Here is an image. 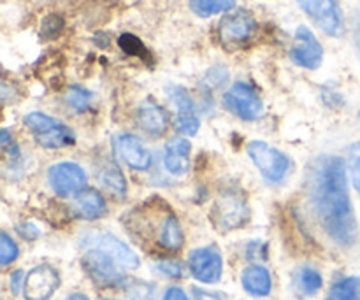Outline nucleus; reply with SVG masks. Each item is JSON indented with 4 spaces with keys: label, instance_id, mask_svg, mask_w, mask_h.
I'll return each instance as SVG.
<instances>
[{
    "label": "nucleus",
    "instance_id": "7",
    "mask_svg": "<svg viewBox=\"0 0 360 300\" xmlns=\"http://www.w3.org/2000/svg\"><path fill=\"white\" fill-rule=\"evenodd\" d=\"M250 213L245 199L236 192H225L213 207V220L221 232L234 230L248 221Z\"/></svg>",
    "mask_w": 360,
    "mask_h": 300
},
{
    "label": "nucleus",
    "instance_id": "19",
    "mask_svg": "<svg viewBox=\"0 0 360 300\" xmlns=\"http://www.w3.org/2000/svg\"><path fill=\"white\" fill-rule=\"evenodd\" d=\"M158 246L162 249H165V252H178L183 246L181 225H179L174 213H171L165 218L164 227H162L160 232V239H158Z\"/></svg>",
    "mask_w": 360,
    "mask_h": 300
},
{
    "label": "nucleus",
    "instance_id": "33",
    "mask_svg": "<svg viewBox=\"0 0 360 300\" xmlns=\"http://www.w3.org/2000/svg\"><path fill=\"white\" fill-rule=\"evenodd\" d=\"M207 81L213 83L214 86L225 83V81H227V70L221 69V67H214V69L210 70V74H207Z\"/></svg>",
    "mask_w": 360,
    "mask_h": 300
},
{
    "label": "nucleus",
    "instance_id": "18",
    "mask_svg": "<svg viewBox=\"0 0 360 300\" xmlns=\"http://www.w3.org/2000/svg\"><path fill=\"white\" fill-rule=\"evenodd\" d=\"M241 281L243 288L253 297H266V295L271 294V288H273L269 270L262 266H250L243 273Z\"/></svg>",
    "mask_w": 360,
    "mask_h": 300
},
{
    "label": "nucleus",
    "instance_id": "40",
    "mask_svg": "<svg viewBox=\"0 0 360 300\" xmlns=\"http://www.w3.org/2000/svg\"><path fill=\"white\" fill-rule=\"evenodd\" d=\"M65 300H88V297L83 294H74V295H69Z\"/></svg>",
    "mask_w": 360,
    "mask_h": 300
},
{
    "label": "nucleus",
    "instance_id": "6",
    "mask_svg": "<svg viewBox=\"0 0 360 300\" xmlns=\"http://www.w3.org/2000/svg\"><path fill=\"white\" fill-rule=\"evenodd\" d=\"M306 14L330 37H340L345 32V20L336 0H297Z\"/></svg>",
    "mask_w": 360,
    "mask_h": 300
},
{
    "label": "nucleus",
    "instance_id": "3",
    "mask_svg": "<svg viewBox=\"0 0 360 300\" xmlns=\"http://www.w3.org/2000/svg\"><path fill=\"white\" fill-rule=\"evenodd\" d=\"M248 155L257 165L262 176L273 183L283 181L287 172L290 171V160L285 153H281L276 148L262 143V141H253L248 144Z\"/></svg>",
    "mask_w": 360,
    "mask_h": 300
},
{
    "label": "nucleus",
    "instance_id": "26",
    "mask_svg": "<svg viewBox=\"0 0 360 300\" xmlns=\"http://www.w3.org/2000/svg\"><path fill=\"white\" fill-rule=\"evenodd\" d=\"M102 181H104V185L108 186V188H111L112 192H116L118 195H123V193H125V178H123L120 169L115 167V165H111V167H108L102 172Z\"/></svg>",
    "mask_w": 360,
    "mask_h": 300
},
{
    "label": "nucleus",
    "instance_id": "4",
    "mask_svg": "<svg viewBox=\"0 0 360 300\" xmlns=\"http://www.w3.org/2000/svg\"><path fill=\"white\" fill-rule=\"evenodd\" d=\"M83 267L88 276L102 287H122V285H125V270L98 249L86 248V253L83 256Z\"/></svg>",
    "mask_w": 360,
    "mask_h": 300
},
{
    "label": "nucleus",
    "instance_id": "17",
    "mask_svg": "<svg viewBox=\"0 0 360 300\" xmlns=\"http://www.w3.org/2000/svg\"><path fill=\"white\" fill-rule=\"evenodd\" d=\"M74 211L84 220H98L105 214L104 197L94 188H83L74 195Z\"/></svg>",
    "mask_w": 360,
    "mask_h": 300
},
{
    "label": "nucleus",
    "instance_id": "29",
    "mask_svg": "<svg viewBox=\"0 0 360 300\" xmlns=\"http://www.w3.org/2000/svg\"><path fill=\"white\" fill-rule=\"evenodd\" d=\"M62 30H63V20L62 16H58V14H49V16H46L44 20H42L41 37L46 39V41L58 37Z\"/></svg>",
    "mask_w": 360,
    "mask_h": 300
},
{
    "label": "nucleus",
    "instance_id": "2",
    "mask_svg": "<svg viewBox=\"0 0 360 300\" xmlns=\"http://www.w3.org/2000/svg\"><path fill=\"white\" fill-rule=\"evenodd\" d=\"M25 125L28 126L32 136L42 148L58 150V148L74 144V133L70 132L69 126L44 112H30L25 118Z\"/></svg>",
    "mask_w": 360,
    "mask_h": 300
},
{
    "label": "nucleus",
    "instance_id": "37",
    "mask_svg": "<svg viewBox=\"0 0 360 300\" xmlns=\"http://www.w3.org/2000/svg\"><path fill=\"white\" fill-rule=\"evenodd\" d=\"M354 42H355V49H357L359 56H360V14L355 18V25H354Z\"/></svg>",
    "mask_w": 360,
    "mask_h": 300
},
{
    "label": "nucleus",
    "instance_id": "28",
    "mask_svg": "<svg viewBox=\"0 0 360 300\" xmlns=\"http://www.w3.org/2000/svg\"><path fill=\"white\" fill-rule=\"evenodd\" d=\"M348 167H350L352 183H354L360 197V143L352 144L348 148Z\"/></svg>",
    "mask_w": 360,
    "mask_h": 300
},
{
    "label": "nucleus",
    "instance_id": "38",
    "mask_svg": "<svg viewBox=\"0 0 360 300\" xmlns=\"http://www.w3.org/2000/svg\"><path fill=\"white\" fill-rule=\"evenodd\" d=\"M11 141L13 139H11L9 130H0V151L6 150V148L11 144Z\"/></svg>",
    "mask_w": 360,
    "mask_h": 300
},
{
    "label": "nucleus",
    "instance_id": "5",
    "mask_svg": "<svg viewBox=\"0 0 360 300\" xmlns=\"http://www.w3.org/2000/svg\"><path fill=\"white\" fill-rule=\"evenodd\" d=\"M84 248H95L98 252L105 253L109 259L115 260L123 270H136L139 267V256L118 237L105 232H91L84 237Z\"/></svg>",
    "mask_w": 360,
    "mask_h": 300
},
{
    "label": "nucleus",
    "instance_id": "16",
    "mask_svg": "<svg viewBox=\"0 0 360 300\" xmlns=\"http://www.w3.org/2000/svg\"><path fill=\"white\" fill-rule=\"evenodd\" d=\"M190 150L192 144L186 139H174L165 146L164 167L169 174L183 176L190 169Z\"/></svg>",
    "mask_w": 360,
    "mask_h": 300
},
{
    "label": "nucleus",
    "instance_id": "34",
    "mask_svg": "<svg viewBox=\"0 0 360 300\" xmlns=\"http://www.w3.org/2000/svg\"><path fill=\"white\" fill-rule=\"evenodd\" d=\"M23 287H25L23 273H21V270H16V273L11 276V290H13L14 295H18L21 290H23Z\"/></svg>",
    "mask_w": 360,
    "mask_h": 300
},
{
    "label": "nucleus",
    "instance_id": "41",
    "mask_svg": "<svg viewBox=\"0 0 360 300\" xmlns=\"http://www.w3.org/2000/svg\"><path fill=\"white\" fill-rule=\"evenodd\" d=\"M105 300H111V299H105Z\"/></svg>",
    "mask_w": 360,
    "mask_h": 300
},
{
    "label": "nucleus",
    "instance_id": "12",
    "mask_svg": "<svg viewBox=\"0 0 360 300\" xmlns=\"http://www.w3.org/2000/svg\"><path fill=\"white\" fill-rule=\"evenodd\" d=\"M257 32V21L246 11L227 14L220 23V39L225 46H239L248 42Z\"/></svg>",
    "mask_w": 360,
    "mask_h": 300
},
{
    "label": "nucleus",
    "instance_id": "24",
    "mask_svg": "<svg viewBox=\"0 0 360 300\" xmlns=\"http://www.w3.org/2000/svg\"><path fill=\"white\" fill-rule=\"evenodd\" d=\"M118 44H120V48L127 53V55L137 56V58L144 60V62H148V63L151 62L150 51H148L146 46H144L143 42L136 37V35L123 34L122 37L118 39Z\"/></svg>",
    "mask_w": 360,
    "mask_h": 300
},
{
    "label": "nucleus",
    "instance_id": "10",
    "mask_svg": "<svg viewBox=\"0 0 360 300\" xmlns=\"http://www.w3.org/2000/svg\"><path fill=\"white\" fill-rule=\"evenodd\" d=\"M188 267L193 278L202 283H218L224 273V260L217 248H199L193 249L188 256Z\"/></svg>",
    "mask_w": 360,
    "mask_h": 300
},
{
    "label": "nucleus",
    "instance_id": "22",
    "mask_svg": "<svg viewBox=\"0 0 360 300\" xmlns=\"http://www.w3.org/2000/svg\"><path fill=\"white\" fill-rule=\"evenodd\" d=\"M169 97H171L172 104H174L176 109H178V119L192 118V116H195L193 100L185 88H179V86L169 88Z\"/></svg>",
    "mask_w": 360,
    "mask_h": 300
},
{
    "label": "nucleus",
    "instance_id": "27",
    "mask_svg": "<svg viewBox=\"0 0 360 300\" xmlns=\"http://www.w3.org/2000/svg\"><path fill=\"white\" fill-rule=\"evenodd\" d=\"M91 98H94V95H91L88 90H84V88H79V86H72L69 90V93H67V102H69V105L79 112L90 107Z\"/></svg>",
    "mask_w": 360,
    "mask_h": 300
},
{
    "label": "nucleus",
    "instance_id": "11",
    "mask_svg": "<svg viewBox=\"0 0 360 300\" xmlns=\"http://www.w3.org/2000/svg\"><path fill=\"white\" fill-rule=\"evenodd\" d=\"M60 285L58 273L48 263L34 267L25 278L23 295L27 300H49Z\"/></svg>",
    "mask_w": 360,
    "mask_h": 300
},
{
    "label": "nucleus",
    "instance_id": "25",
    "mask_svg": "<svg viewBox=\"0 0 360 300\" xmlns=\"http://www.w3.org/2000/svg\"><path fill=\"white\" fill-rule=\"evenodd\" d=\"M20 255V248L7 234L0 232V267L11 266Z\"/></svg>",
    "mask_w": 360,
    "mask_h": 300
},
{
    "label": "nucleus",
    "instance_id": "13",
    "mask_svg": "<svg viewBox=\"0 0 360 300\" xmlns=\"http://www.w3.org/2000/svg\"><path fill=\"white\" fill-rule=\"evenodd\" d=\"M295 41H297V46L290 53V58L294 60V63L309 70L319 69L322 65L323 49L315 34L309 28L299 27L295 32Z\"/></svg>",
    "mask_w": 360,
    "mask_h": 300
},
{
    "label": "nucleus",
    "instance_id": "15",
    "mask_svg": "<svg viewBox=\"0 0 360 300\" xmlns=\"http://www.w3.org/2000/svg\"><path fill=\"white\" fill-rule=\"evenodd\" d=\"M137 123L151 137L164 136L169 125V116L157 102L146 100L137 109Z\"/></svg>",
    "mask_w": 360,
    "mask_h": 300
},
{
    "label": "nucleus",
    "instance_id": "36",
    "mask_svg": "<svg viewBox=\"0 0 360 300\" xmlns=\"http://www.w3.org/2000/svg\"><path fill=\"white\" fill-rule=\"evenodd\" d=\"M164 300H188V297H186V294L181 290V288L172 287L165 292Z\"/></svg>",
    "mask_w": 360,
    "mask_h": 300
},
{
    "label": "nucleus",
    "instance_id": "9",
    "mask_svg": "<svg viewBox=\"0 0 360 300\" xmlns=\"http://www.w3.org/2000/svg\"><path fill=\"white\" fill-rule=\"evenodd\" d=\"M48 179L51 188L60 197H74L84 188L86 174L83 169L72 162H62L49 169Z\"/></svg>",
    "mask_w": 360,
    "mask_h": 300
},
{
    "label": "nucleus",
    "instance_id": "32",
    "mask_svg": "<svg viewBox=\"0 0 360 300\" xmlns=\"http://www.w3.org/2000/svg\"><path fill=\"white\" fill-rule=\"evenodd\" d=\"M193 295H195V300H232L229 295L217 294V292H206L200 290V288H195V290H193Z\"/></svg>",
    "mask_w": 360,
    "mask_h": 300
},
{
    "label": "nucleus",
    "instance_id": "42",
    "mask_svg": "<svg viewBox=\"0 0 360 300\" xmlns=\"http://www.w3.org/2000/svg\"><path fill=\"white\" fill-rule=\"evenodd\" d=\"M0 300H2V299H0Z\"/></svg>",
    "mask_w": 360,
    "mask_h": 300
},
{
    "label": "nucleus",
    "instance_id": "23",
    "mask_svg": "<svg viewBox=\"0 0 360 300\" xmlns=\"http://www.w3.org/2000/svg\"><path fill=\"white\" fill-rule=\"evenodd\" d=\"M333 300H360V278L352 276L333 287Z\"/></svg>",
    "mask_w": 360,
    "mask_h": 300
},
{
    "label": "nucleus",
    "instance_id": "30",
    "mask_svg": "<svg viewBox=\"0 0 360 300\" xmlns=\"http://www.w3.org/2000/svg\"><path fill=\"white\" fill-rule=\"evenodd\" d=\"M153 299V288L146 283H134L129 288V300H151Z\"/></svg>",
    "mask_w": 360,
    "mask_h": 300
},
{
    "label": "nucleus",
    "instance_id": "35",
    "mask_svg": "<svg viewBox=\"0 0 360 300\" xmlns=\"http://www.w3.org/2000/svg\"><path fill=\"white\" fill-rule=\"evenodd\" d=\"M18 232H20V234L23 235L25 239H28V241H34V239L39 235L37 228H35L34 225H30V223L20 225V227H18Z\"/></svg>",
    "mask_w": 360,
    "mask_h": 300
},
{
    "label": "nucleus",
    "instance_id": "39",
    "mask_svg": "<svg viewBox=\"0 0 360 300\" xmlns=\"http://www.w3.org/2000/svg\"><path fill=\"white\" fill-rule=\"evenodd\" d=\"M11 97H13V90L7 84L0 83V100H7Z\"/></svg>",
    "mask_w": 360,
    "mask_h": 300
},
{
    "label": "nucleus",
    "instance_id": "8",
    "mask_svg": "<svg viewBox=\"0 0 360 300\" xmlns=\"http://www.w3.org/2000/svg\"><path fill=\"white\" fill-rule=\"evenodd\" d=\"M225 105L229 111L238 115L246 122L259 119L264 112V104L259 93L246 83H236L224 97Z\"/></svg>",
    "mask_w": 360,
    "mask_h": 300
},
{
    "label": "nucleus",
    "instance_id": "21",
    "mask_svg": "<svg viewBox=\"0 0 360 300\" xmlns=\"http://www.w3.org/2000/svg\"><path fill=\"white\" fill-rule=\"evenodd\" d=\"M236 6V0H190V7L200 18L227 13Z\"/></svg>",
    "mask_w": 360,
    "mask_h": 300
},
{
    "label": "nucleus",
    "instance_id": "20",
    "mask_svg": "<svg viewBox=\"0 0 360 300\" xmlns=\"http://www.w3.org/2000/svg\"><path fill=\"white\" fill-rule=\"evenodd\" d=\"M323 280L320 276L319 270L311 269V267H302L295 273L294 276V287L301 297H311L316 292L322 288Z\"/></svg>",
    "mask_w": 360,
    "mask_h": 300
},
{
    "label": "nucleus",
    "instance_id": "1",
    "mask_svg": "<svg viewBox=\"0 0 360 300\" xmlns=\"http://www.w3.org/2000/svg\"><path fill=\"white\" fill-rule=\"evenodd\" d=\"M308 190L320 223L329 237L341 246L357 239V220L348 193L347 164L341 157L323 155L311 162Z\"/></svg>",
    "mask_w": 360,
    "mask_h": 300
},
{
    "label": "nucleus",
    "instance_id": "14",
    "mask_svg": "<svg viewBox=\"0 0 360 300\" xmlns=\"http://www.w3.org/2000/svg\"><path fill=\"white\" fill-rule=\"evenodd\" d=\"M116 150H118L122 160L129 165L130 169H136V171H148L151 167V153L148 151V148L137 139L136 136H120L116 139Z\"/></svg>",
    "mask_w": 360,
    "mask_h": 300
},
{
    "label": "nucleus",
    "instance_id": "31",
    "mask_svg": "<svg viewBox=\"0 0 360 300\" xmlns=\"http://www.w3.org/2000/svg\"><path fill=\"white\" fill-rule=\"evenodd\" d=\"M157 269L169 278H181L183 276V266L181 263L174 262V260H164V262H158Z\"/></svg>",
    "mask_w": 360,
    "mask_h": 300
}]
</instances>
